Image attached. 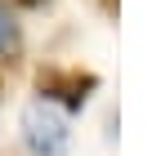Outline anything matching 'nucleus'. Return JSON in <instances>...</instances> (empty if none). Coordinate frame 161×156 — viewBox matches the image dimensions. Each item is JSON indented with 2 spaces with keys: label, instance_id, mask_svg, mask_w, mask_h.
Listing matches in <instances>:
<instances>
[{
  "label": "nucleus",
  "instance_id": "nucleus-1",
  "mask_svg": "<svg viewBox=\"0 0 161 156\" xmlns=\"http://www.w3.org/2000/svg\"><path fill=\"white\" fill-rule=\"evenodd\" d=\"M23 138L36 156H63L67 152V121L49 103H31L23 112Z\"/></svg>",
  "mask_w": 161,
  "mask_h": 156
},
{
  "label": "nucleus",
  "instance_id": "nucleus-2",
  "mask_svg": "<svg viewBox=\"0 0 161 156\" xmlns=\"http://www.w3.org/2000/svg\"><path fill=\"white\" fill-rule=\"evenodd\" d=\"M36 85H40V94L45 98H58L63 107H80L94 94V85H98V76H90V71H63V67H45L36 76Z\"/></svg>",
  "mask_w": 161,
  "mask_h": 156
},
{
  "label": "nucleus",
  "instance_id": "nucleus-3",
  "mask_svg": "<svg viewBox=\"0 0 161 156\" xmlns=\"http://www.w3.org/2000/svg\"><path fill=\"white\" fill-rule=\"evenodd\" d=\"M14 49H18V23L0 9V58H9Z\"/></svg>",
  "mask_w": 161,
  "mask_h": 156
},
{
  "label": "nucleus",
  "instance_id": "nucleus-4",
  "mask_svg": "<svg viewBox=\"0 0 161 156\" xmlns=\"http://www.w3.org/2000/svg\"><path fill=\"white\" fill-rule=\"evenodd\" d=\"M14 5H45V0H14Z\"/></svg>",
  "mask_w": 161,
  "mask_h": 156
},
{
  "label": "nucleus",
  "instance_id": "nucleus-5",
  "mask_svg": "<svg viewBox=\"0 0 161 156\" xmlns=\"http://www.w3.org/2000/svg\"><path fill=\"white\" fill-rule=\"evenodd\" d=\"M108 5H116V0H108Z\"/></svg>",
  "mask_w": 161,
  "mask_h": 156
}]
</instances>
